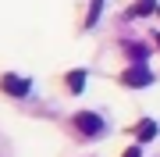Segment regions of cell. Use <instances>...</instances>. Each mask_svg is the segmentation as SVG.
Instances as JSON below:
<instances>
[{
  "label": "cell",
  "mask_w": 160,
  "mask_h": 157,
  "mask_svg": "<svg viewBox=\"0 0 160 157\" xmlns=\"http://www.w3.org/2000/svg\"><path fill=\"white\" fill-rule=\"evenodd\" d=\"M157 7H160L157 0H135V4L128 7V18H142V14H153Z\"/></svg>",
  "instance_id": "4"
},
{
  "label": "cell",
  "mask_w": 160,
  "mask_h": 157,
  "mask_svg": "<svg viewBox=\"0 0 160 157\" xmlns=\"http://www.w3.org/2000/svg\"><path fill=\"white\" fill-rule=\"evenodd\" d=\"M121 157H142V150H139V146H128V150L121 154Z\"/></svg>",
  "instance_id": "9"
},
{
  "label": "cell",
  "mask_w": 160,
  "mask_h": 157,
  "mask_svg": "<svg viewBox=\"0 0 160 157\" xmlns=\"http://www.w3.org/2000/svg\"><path fill=\"white\" fill-rule=\"evenodd\" d=\"M75 125H78L82 136H100L103 132V118L92 114V111H78V114H75Z\"/></svg>",
  "instance_id": "2"
},
{
  "label": "cell",
  "mask_w": 160,
  "mask_h": 157,
  "mask_svg": "<svg viewBox=\"0 0 160 157\" xmlns=\"http://www.w3.org/2000/svg\"><path fill=\"white\" fill-rule=\"evenodd\" d=\"M100 11H103V0H92V7H89V14H86V25H89V29L100 22Z\"/></svg>",
  "instance_id": "8"
},
{
  "label": "cell",
  "mask_w": 160,
  "mask_h": 157,
  "mask_svg": "<svg viewBox=\"0 0 160 157\" xmlns=\"http://www.w3.org/2000/svg\"><path fill=\"white\" fill-rule=\"evenodd\" d=\"M157 43H160V32H157Z\"/></svg>",
  "instance_id": "10"
},
{
  "label": "cell",
  "mask_w": 160,
  "mask_h": 157,
  "mask_svg": "<svg viewBox=\"0 0 160 157\" xmlns=\"http://www.w3.org/2000/svg\"><path fill=\"white\" fill-rule=\"evenodd\" d=\"M68 89H71V93H82V89H86V71H82V68L68 71Z\"/></svg>",
  "instance_id": "5"
},
{
  "label": "cell",
  "mask_w": 160,
  "mask_h": 157,
  "mask_svg": "<svg viewBox=\"0 0 160 157\" xmlns=\"http://www.w3.org/2000/svg\"><path fill=\"white\" fill-rule=\"evenodd\" d=\"M149 82H153V71L146 68V61H135L125 75H121V86H128V89H142Z\"/></svg>",
  "instance_id": "1"
},
{
  "label": "cell",
  "mask_w": 160,
  "mask_h": 157,
  "mask_svg": "<svg viewBox=\"0 0 160 157\" xmlns=\"http://www.w3.org/2000/svg\"><path fill=\"white\" fill-rule=\"evenodd\" d=\"M125 50H128V57H132V61H146V54H149L142 43H125Z\"/></svg>",
  "instance_id": "7"
},
{
  "label": "cell",
  "mask_w": 160,
  "mask_h": 157,
  "mask_svg": "<svg viewBox=\"0 0 160 157\" xmlns=\"http://www.w3.org/2000/svg\"><path fill=\"white\" fill-rule=\"evenodd\" d=\"M0 89H4V93H11V97H25V93L32 89V82L22 79V75H4V79H0Z\"/></svg>",
  "instance_id": "3"
},
{
  "label": "cell",
  "mask_w": 160,
  "mask_h": 157,
  "mask_svg": "<svg viewBox=\"0 0 160 157\" xmlns=\"http://www.w3.org/2000/svg\"><path fill=\"white\" fill-rule=\"evenodd\" d=\"M157 14H160V7H157Z\"/></svg>",
  "instance_id": "11"
},
{
  "label": "cell",
  "mask_w": 160,
  "mask_h": 157,
  "mask_svg": "<svg viewBox=\"0 0 160 157\" xmlns=\"http://www.w3.org/2000/svg\"><path fill=\"white\" fill-rule=\"evenodd\" d=\"M153 136H157V122H139L135 125V139H153Z\"/></svg>",
  "instance_id": "6"
}]
</instances>
